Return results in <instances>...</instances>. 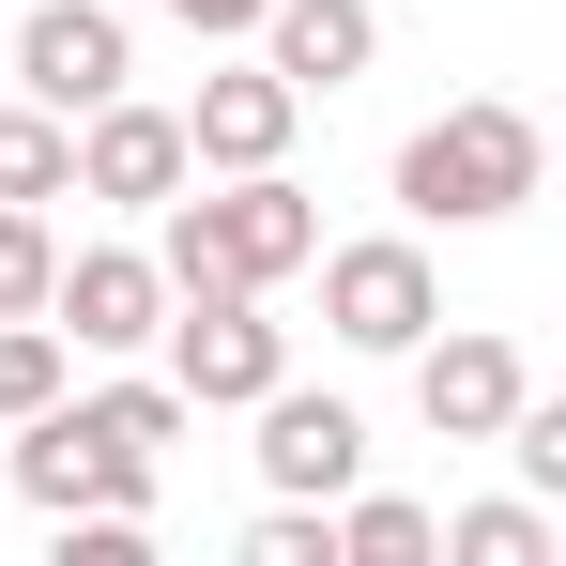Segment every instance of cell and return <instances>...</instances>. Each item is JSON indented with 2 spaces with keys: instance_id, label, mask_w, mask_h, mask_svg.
I'll return each instance as SVG.
<instances>
[{
  "instance_id": "8",
  "label": "cell",
  "mask_w": 566,
  "mask_h": 566,
  "mask_svg": "<svg viewBox=\"0 0 566 566\" xmlns=\"http://www.w3.org/2000/svg\"><path fill=\"white\" fill-rule=\"evenodd\" d=\"M46 322H62L77 353H138V337L169 322V276H154V245H62V276H46Z\"/></svg>"
},
{
  "instance_id": "4",
  "label": "cell",
  "mask_w": 566,
  "mask_h": 566,
  "mask_svg": "<svg viewBox=\"0 0 566 566\" xmlns=\"http://www.w3.org/2000/svg\"><path fill=\"white\" fill-rule=\"evenodd\" d=\"M169 382H185V413H245L261 382H291V337L261 322V291H169Z\"/></svg>"
},
{
  "instance_id": "13",
  "label": "cell",
  "mask_w": 566,
  "mask_h": 566,
  "mask_svg": "<svg viewBox=\"0 0 566 566\" xmlns=\"http://www.w3.org/2000/svg\"><path fill=\"white\" fill-rule=\"evenodd\" d=\"M337 566H429V505L413 490H337Z\"/></svg>"
},
{
  "instance_id": "15",
  "label": "cell",
  "mask_w": 566,
  "mask_h": 566,
  "mask_svg": "<svg viewBox=\"0 0 566 566\" xmlns=\"http://www.w3.org/2000/svg\"><path fill=\"white\" fill-rule=\"evenodd\" d=\"M429 552H460V566H552V505H460V521H429Z\"/></svg>"
},
{
  "instance_id": "17",
  "label": "cell",
  "mask_w": 566,
  "mask_h": 566,
  "mask_svg": "<svg viewBox=\"0 0 566 566\" xmlns=\"http://www.w3.org/2000/svg\"><path fill=\"white\" fill-rule=\"evenodd\" d=\"M62 398V322H0V429Z\"/></svg>"
},
{
  "instance_id": "6",
  "label": "cell",
  "mask_w": 566,
  "mask_h": 566,
  "mask_svg": "<svg viewBox=\"0 0 566 566\" xmlns=\"http://www.w3.org/2000/svg\"><path fill=\"white\" fill-rule=\"evenodd\" d=\"M169 185H199V169H185V107H138V93L77 107V199H107V214H154Z\"/></svg>"
},
{
  "instance_id": "3",
  "label": "cell",
  "mask_w": 566,
  "mask_h": 566,
  "mask_svg": "<svg viewBox=\"0 0 566 566\" xmlns=\"http://www.w3.org/2000/svg\"><path fill=\"white\" fill-rule=\"evenodd\" d=\"M306 261H322V322H337V353H413V337L444 322V276H429V245H413V230L306 245Z\"/></svg>"
},
{
  "instance_id": "11",
  "label": "cell",
  "mask_w": 566,
  "mask_h": 566,
  "mask_svg": "<svg viewBox=\"0 0 566 566\" xmlns=\"http://www.w3.org/2000/svg\"><path fill=\"white\" fill-rule=\"evenodd\" d=\"M261 62H276L291 93H353L382 62V15L368 0H261Z\"/></svg>"
},
{
  "instance_id": "2",
  "label": "cell",
  "mask_w": 566,
  "mask_h": 566,
  "mask_svg": "<svg viewBox=\"0 0 566 566\" xmlns=\"http://www.w3.org/2000/svg\"><path fill=\"white\" fill-rule=\"evenodd\" d=\"M536 169H552V138H536V107H505V93H474V107H444V123L398 138V199H413V230H490V214L536 199Z\"/></svg>"
},
{
  "instance_id": "14",
  "label": "cell",
  "mask_w": 566,
  "mask_h": 566,
  "mask_svg": "<svg viewBox=\"0 0 566 566\" xmlns=\"http://www.w3.org/2000/svg\"><path fill=\"white\" fill-rule=\"evenodd\" d=\"M77 429H93L107 460H169V429H185V382H93V398H77Z\"/></svg>"
},
{
  "instance_id": "16",
  "label": "cell",
  "mask_w": 566,
  "mask_h": 566,
  "mask_svg": "<svg viewBox=\"0 0 566 566\" xmlns=\"http://www.w3.org/2000/svg\"><path fill=\"white\" fill-rule=\"evenodd\" d=\"M46 276H62L46 199H0V322H46Z\"/></svg>"
},
{
  "instance_id": "19",
  "label": "cell",
  "mask_w": 566,
  "mask_h": 566,
  "mask_svg": "<svg viewBox=\"0 0 566 566\" xmlns=\"http://www.w3.org/2000/svg\"><path fill=\"white\" fill-rule=\"evenodd\" d=\"M169 15H185V31H230V46L261 31V0H169Z\"/></svg>"
},
{
  "instance_id": "7",
  "label": "cell",
  "mask_w": 566,
  "mask_h": 566,
  "mask_svg": "<svg viewBox=\"0 0 566 566\" xmlns=\"http://www.w3.org/2000/svg\"><path fill=\"white\" fill-rule=\"evenodd\" d=\"M245 413H261V490H291V505H337V490L368 474V413H353V398H291V382H261Z\"/></svg>"
},
{
  "instance_id": "10",
  "label": "cell",
  "mask_w": 566,
  "mask_h": 566,
  "mask_svg": "<svg viewBox=\"0 0 566 566\" xmlns=\"http://www.w3.org/2000/svg\"><path fill=\"white\" fill-rule=\"evenodd\" d=\"M291 123H306V93H291L276 62H230V77H199V107H185V169H276Z\"/></svg>"
},
{
  "instance_id": "18",
  "label": "cell",
  "mask_w": 566,
  "mask_h": 566,
  "mask_svg": "<svg viewBox=\"0 0 566 566\" xmlns=\"http://www.w3.org/2000/svg\"><path fill=\"white\" fill-rule=\"evenodd\" d=\"M245 566H337V505H261V521H245Z\"/></svg>"
},
{
  "instance_id": "1",
  "label": "cell",
  "mask_w": 566,
  "mask_h": 566,
  "mask_svg": "<svg viewBox=\"0 0 566 566\" xmlns=\"http://www.w3.org/2000/svg\"><path fill=\"white\" fill-rule=\"evenodd\" d=\"M306 245H322V199L291 185V169H214V185H169L154 199V276L169 291H276L306 276Z\"/></svg>"
},
{
  "instance_id": "9",
  "label": "cell",
  "mask_w": 566,
  "mask_h": 566,
  "mask_svg": "<svg viewBox=\"0 0 566 566\" xmlns=\"http://www.w3.org/2000/svg\"><path fill=\"white\" fill-rule=\"evenodd\" d=\"M521 337H413V413L444 429V444H490L505 413H521Z\"/></svg>"
},
{
  "instance_id": "5",
  "label": "cell",
  "mask_w": 566,
  "mask_h": 566,
  "mask_svg": "<svg viewBox=\"0 0 566 566\" xmlns=\"http://www.w3.org/2000/svg\"><path fill=\"white\" fill-rule=\"evenodd\" d=\"M15 77H31V107H107L123 77H138V31L107 15V0H31V31H15Z\"/></svg>"
},
{
  "instance_id": "12",
  "label": "cell",
  "mask_w": 566,
  "mask_h": 566,
  "mask_svg": "<svg viewBox=\"0 0 566 566\" xmlns=\"http://www.w3.org/2000/svg\"><path fill=\"white\" fill-rule=\"evenodd\" d=\"M0 199H77V123L62 107H0Z\"/></svg>"
}]
</instances>
